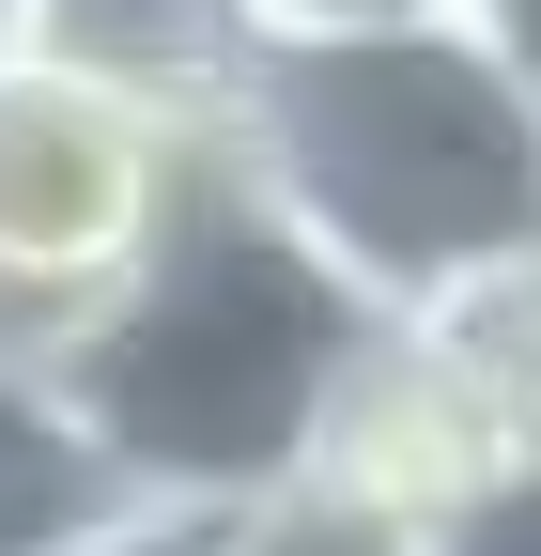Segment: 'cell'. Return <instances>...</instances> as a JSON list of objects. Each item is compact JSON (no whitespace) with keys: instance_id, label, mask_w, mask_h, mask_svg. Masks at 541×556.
<instances>
[{"instance_id":"6da1fadb","label":"cell","mask_w":541,"mask_h":556,"mask_svg":"<svg viewBox=\"0 0 541 556\" xmlns=\"http://www.w3.org/2000/svg\"><path fill=\"white\" fill-rule=\"evenodd\" d=\"M372 340H387V309H356L341 278L201 155L186 217L47 356V387H62V417L109 448V479L155 526H217V510H263V495H294L325 464Z\"/></svg>"},{"instance_id":"7a4b0ae2","label":"cell","mask_w":541,"mask_h":556,"mask_svg":"<svg viewBox=\"0 0 541 556\" xmlns=\"http://www.w3.org/2000/svg\"><path fill=\"white\" fill-rule=\"evenodd\" d=\"M217 170L356 309H433L495 263H541V109L464 47V16L263 47Z\"/></svg>"},{"instance_id":"3957f363","label":"cell","mask_w":541,"mask_h":556,"mask_svg":"<svg viewBox=\"0 0 541 556\" xmlns=\"http://www.w3.org/2000/svg\"><path fill=\"white\" fill-rule=\"evenodd\" d=\"M201 139L124 109L62 62H0V356H62L186 217Z\"/></svg>"},{"instance_id":"277c9868","label":"cell","mask_w":541,"mask_h":556,"mask_svg":"<svg viewBox=\"0 0 541 556\" xmlns=\"http://www.w3.org/2000/svg\"><path fill=\"white\" fill-rule=\"evenodd\" d=\"M32 62H62V78H93L124 109H155L171 139L217 155V124L263 78V16H248V0H32Z\"/></svg>"},{"instance_id":"5b68a950","label":"cell","mask_w":541,"mask_h":556,"mask_svg":"<svg viewBox=\"0 0 541 556\" xmlns=\"http://www.w3.org/2000/svg\"><path fill=\"white\" fill-rule=\"evenodd\" d=\"M155 510L109 479V448L62 417V387L32 356H0V556H109Z\"/></svg>"},{"instance_id":"8992f818","label":"cell","mask_w":541,"mask_h":556,"mask_svg":"<svg viewBox=\"0 0 541 556\" xmlns=\"http://www.w3.org/2000/svg\"><path fill=\"white\" fill-rule=\"evenodd\" d=\"M201 556H418V510L341 495V479H294V495H263V510H217Z\"/></svg>"},{"instance_id":"52a82bcc","label":"cell","mask_w":541,"mask_h":556,"mask_svg":"<svg viewBox=\"0 0 541 556\" xmlns=\"http://www.w3.org/2000/svg\"><path fill=\"white\" fill-rule=\"evenodd\" d=\"M418 556H541V464L526 479H480V495H449L418 526Z\"/></svg>"},{"instance_id":"ba28073f","label":"cell","mask_w":541,"mask_h":556,"mask_svg":"<svg viewBox=\"0 0 541 556\" xmlns=\"http://www.w3.org/2000/svg\"><path fill=\"white\" fill-rule=\"evenodd\" d=\"M248 16H263V47H325V31H433L464 0H248Z\"/></svg>"},{"instance_id":"9c48e42d","label":"cell","mask_w":541,"mask_h":556,"mask_svg":"<svg viewBox=\"0 0 541 556\" xmlns=\"http://www.w3.org/2000/svg\"><path fill=\"white\" fill-rule=\"evenodd\" d=\"M464 47H480L495 62V78L541 109V0H464Z\"/></svg>"},{"instance_id":"30bf717a","label":"cell","mask_w":541,"mask_h":556,"mask_svg":"<svg viewBox=\"0 0 541 556\" xmlns=\"http://www.w3.org/2000/svg\"><path fill=\"white\" fill-rule=\"evenodd\" d=\"M109 556H201V526H140V541H109Z\"/></svg>"},{"instance_id":"8fae6325","label":"cell","mask_w":541,"mask_h":556,"mask_svg":"<svg viewBox=\"0 0 541 556\" xmlns=\"http://www.w3.org/2000/svg\"><path fill=\"white\" fill-rule=\"evenodd\" d=\"M0 62H32V0H0Z\"/></svg>"}]
</instances>
